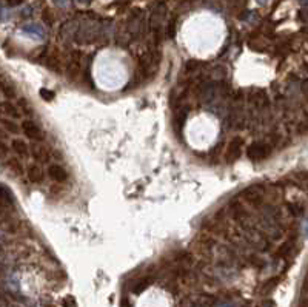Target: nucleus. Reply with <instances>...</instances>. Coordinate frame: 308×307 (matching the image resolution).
Segmentation results:
<instances>
[{
  "label": "nucleus",
  "instance_id": "7ed1b4c3",
  "mask_svg": "<svg viewBox=\"0 0 308 307\" xmlns=\"http://www.w3.org/2000/svg\"><path fill=\"white\" fill-rule=\"evenodd\" d=\"M242 198L244 201L250 206H262L264 202V192H262V186H251L248 188H245L242 192Z\"/></svg>",
  "mask_w": 308,
  "mask_h": 307
},
{
  "label": "nucleus",
  "instance_id": "c756f323",
  "mask_svg": "<svg viewBox=\"0 0 308 307\" xmlns=\"http://www.w3.org/2000/svg\"><path fill=\"white\" fill-rule=\"evenodd\" d=\"M5 2H6V5H9V6H15V5H20L22 0H5Z\"/></svg>",
  "mask_w": 308,
  "mask_h": 307
},
{
  "label": "nucleus",
  "instance_id": "423d86ee",
  "mask_svg": "<svg viewBox=\"0 0 308 307\" xmlns=\"http://www.w3.org/2000/svg\"><path fill=\"white\" fill-rule=\"evenodd\" d=\"M48 176L52 180H56V182H65V180L68 179V172L57 164H52L48 168Z\"/></svg>",
  "mask_w": 308,
  "mask_h": 307
},
{
  "label": "nucleus",
  "instance_id": "39448f33",
  "mask_svg": "<svg viewBox=\"0 0 308 307\" xmlns=\"http://www.w3.org/2000/svg\"><path fill=\"white\" fill-rule=\"evenodd\" d=\"M22 130H23L25 136L29 138L31 140L40 142V140L45 139V134L40 130V127L39 125H35V122H32V120H23L22 122Z\"/></svg>",
  "mask_w": 308,
  "mask_h": 307
},
{
  "label": "nucleus",
  "instance_id": "0eeeda50",
  "mask_svg": "<svg viewBox=\"0 0 308 307\" xmlns=\"http://www.w3.org/2000/svg\"><path fill=\"white\" fill-rule=\"evenodd\" d=\"M22 32L31 36V38H35V39H45V30L42 28V25L39 24H26L22 26Z\"/></svg>",
  "mask_w": 308,
  "mask_h": 307
},
{
  "label": "nucleus",
  "instance_id": "cd10ccee",
  "mask_svg": "<svg viewBox=\"0 0 308 307\" xmlns=\"http://www.w3.org/2000/svg\"><path fill=\"white\" fill-rule=\"evenodd\" d=\"M52 4L56 6H60V8H66L68 6V0H52Z\"/></svg>",
  "mask_w": 308,
  "mask_h": 307
},
{
  "label": "nucleus",
  "instance_id": "dca6fc26",
  "mask_svg": "<svg viewBox=\"0 0 308 307\" xmlns=\"http://www.w3.org/2000/svg\"><path fill=\"white\" fill-rule=\"evenodd\" d=\"M0 198H2L3 207H11V204H12V196H11V193L8 192V188H6L5 186L2 187V193H0Z\"/></svg>",
  "mask_w": 308,
  "mask_h": 307
},
{
  "label": "nucleus",
  "instance_id": "6e6552de",
  "mask_svg": "<svg viewBox=\"0 0 308 307\" xmlns=\"http://www.w3.org/2000/svg\"><path fill=\"white\" fill-rule=\"evenodd\" d=\"M231 214H233V218L236 220V221H239V222H245L247 218L250 216L247 208L242 204H239V202H233L231 204Z\"/></svg>",
  "mask_w": 308,
  "mask_h": 307
},
{
  "label": "nucleus",
  "instance_id": "20e7f679",
  "mask_svg": "<svg viewBox=\"0 0 308 307\" xmlns=\"http://www.w3.org/2000/svg\"><path fill=\"white\" fill-rule=\"evenodd\" d=\"M244 146H245V140L242 138H233V140L230 142V146H228V150H227V162H234V160H238L239 156L242 154V150H244Z\"/></svg>",
  "mask_w": 308,
  "mask_h": 307
},
{
  "label": "nucleus",
  "instance_id": "bb28decb",
  "mask_svg": "<svg viewBox=\"0 0 308 307\" xmlns=\"http://www.w3.org/2000/svg\"><path fill=\"white\" fill-rule=\"evenodd\" d=\"M174 34H176V20L170 22V25H168V36L170 38H174Z\"/></svg>",
  "mask_w": 308,
  "mask_h": 307
},
{
  "label": "nucleus",
  "instance_id": "9b49d317",
  "mask_svg": "<svg viewBox=\"0 0 308 307\" xmlns=\"http://www.w3.org/2000/svg\"><path fill=\"white\" fill-rule=\"evenodd\" d=\"M28 179L31 180V182L34 184H40L42 180H43V172L39 168V167H29L28 170Z\"/></svg>",
  "mask_w": 308,
  "mask_h": 307
},
{
  "label": "nucleus",
  "instance_id": "2eb2a0df",
  "mask_svg": "<svg viewBox=\"0 0 308 307\" xmlns=\"http://www.w3.org/2000/svg\"><path fill=\"white\" fill-rule=\"evenodd\" d=\"M204 64L201 60H196V59H191L185 64V71L187 73H197V71H201V66Z\"/></svg>",
  "mask_w": 308,
  "mask_h": 307
},
{
  "label": "nucleus",
  "instance_id": "7c9ffc66",
  "mask_svg": "<svg viewBox=\"0 0 308 307\" xmlns=\"http://www.w3.org/2000/svg\"><path fill=\"white\" fill-rule=\"evenodd\" d=\"M304 233H305V236H308V220L304 224Z\"/></svg>",
  "mask_w": 308,
  "mask_h": 307
},
{
  "label": "nucleus",
  "instance_id": "f257e3e1",
  "mask_svg": "<svg viewBox=\"0 0 308 307\" xmlns=\"http://www.w3.org/2000/svg\"><path fill=\"white\" fill-rule=\"evenodd\" d=\"M271 152H273V147H271L267 140L253 142L247 147V158L251 162H262L270 158Z\"/></svg>",
  "mask_w": 308,
  "mask_h": 307
},
{
  "label": "nucleus",
  "instance_id": "5701e85b",
  "mask_svg": "<svg viewBox=\"0 0 308 307\" xmlns=\"http://www.w3.org/2000/svg\"><path fill=\"white\" fill-rule=\"evenodd\" d=\"M3 127L9 130V133H17V130H19V127H17L14 122H9L8 119H3Z\"/></svg>",
  "mask_w": 308,
  "mask_h": 307
},
{
  "label": "nucleus",
  "instance_id": "4468645a",
  "mask_svg": "<svg viewBox=\"0 0 308 307\" xmlns=\"http://www.w3.org/2000/svg\"><path fill=\"white\" fill-rule=\"evenodd\" d=\"M287 208H288L290 213L295 216V218H298V216H302L304 212H305V206L301 204V202H290V204L287 206Z\"/></svg>",
  "mask_w": 308,
  "mask_h": 307
},
{
  "label": "nucleus",
  "instance_id": "4be33fe9",
  "mask_svg": "<svg viewBox=\"0 0 308 307\" xmlns=\"http://www.w3.org/2000/svg\"><path fill=\"white\" fill-rule=\"evenodd\" d=\"M40 96L43 100H52L54 99V92H51V90H46V88H42L40 90Z\"/></svg>",
  "mask_w": 308,
  "mask_h": 307
},
{
  "label": "nucleus",
  "instance_id": "a878e982",
  "mask_svg": "<svg viewBox=\"0 0 308 307\" xmlns=\"http://www.w3.org/2000/svg\"><path fill=\"white\" fill-rule=\"evenodd\" d=\"M32 11H34L32 6L28 5V6H25V8L20 11V16H22V17H31V16H32Z\"/></svg>",
  "mask_w": 308,
  "mask_h": 307
},
{
  "label": "nucleus",
  "instance_id": "f704fd0d",
  "mask_svg": "<svg viewBox=\"0 0 308 307\" xmlns=\"http://www.w3.org/2000/svg\"><path fill=\"white\" fill-rule=\"evenodd\" d=\"M258 4H261V5H264V4H267V0H258Z\"/></svg>",
  "mask_w": 308,
  "mask_h": 307
},
{
  "label": "nucleus",
  "instance_id": "c9c22d12",
  "mask_svg": "<svg viewBox=\"0 0 308 307\" xmlns=\"http://www.w3.org/2000/svg\"><path fill=\"white\" fill-rule=\"evenodd\" d=\"M77 2H80V4H88L89 0H77Z\"/></svg>",
  "mask_w": 308,
  "mask_h": 307
},
{
  "label": "nucleus",
  "instance_id": "aec40b11",
  "mask_svg": "<svg viewBox=\"0 0 308 307\" xmlns=\"http://www.w3.org/2000/svg\"><path fill=\"white\" fill-rule=\"evenodd\" d=\"M2 92L6 98H15V92L11 85H8L6 82H2Z\"/></svg>",
  "mask_w": 308,
  "mask_h": 307
},
{
  "label": "nucleus",
  "instance_id": "393cba45",
  "mask_svg": "<svg viewBox=\"0 0 308 307\" xmlns=\"http://www.w3.org/2000/svg\"><path fill=\"white\" fill-rule=\"evenodd\" d=\"M301 93L305 96V99L308 100V79L301 80Z\"/></svg>",
  "mask_w": 308,
  "mask_h": 307
},
{
  "label": "nucleus",
  "instance_id": "9d476101",
  "mask_svg": "<svg viewBox=\"0 0 308 307\" xmlns=\"http://www.w3.org/2000/svg\"><path fill=\"white\" fill-rule=\"evenodd\" d=\"M290 125H295V132L299 134V136H307L308 134V114H305L304 119L301 120H296V122H288Z\"/></svg>",
  "mask_w": 308,
  "mask_h": 307
},
{
  "label": "nucleus",
  "instance_id": "1a4fd4ad",
  "mask_svg": "<svg viewBox=\"0 0 308 307\" xmlns=\"http://www.w3.org/2000/svg\"><path fill=\"white\" fill-rule=\"evenodd\" d=\"M11 148H12V152L17 154V156H22V158H25V156H28V146L26 144L23 142V140H20V139H14L12 142H11Z\"/></svg>",
  "mask_w": 308,
  "mask_h": 307
},
{
  "label": "nucleus",
  "instance_id": "72a5a7b5",
  "mask_svg": "<svg viewBox=\"0 0 308 307\" xmlns=\"http://www.w3.org/2000/svg\"><path fill=\"white\" fill-rule=\"evenodd\" d=\"M301 4H302L304 6H307V8H308V0H301Z\"/></svg>",
  "mask_w": 308,
  "mask_h": 307
},
{
  "label": "nucleus",
  "instance_id": "f8f14e48",
  "mask_svg": "<svg viewBox=\"0 0 308 307\" xmlns=\"http://www.w3.org/2000/svg\"><path fill=\"white\" fill-rule=\"evenodd\" d=\"M296 241V240H295ZM293 240H290V241H287L279 250H278V258H285V256H290L293 254V250H295V242Z\"/></svg>",
  "mask_w": 308,
  "mask_h": 307
},
{
  "label": "nucleus",
  "instance_id": "412c9836",
  "mask_svg": "<svg viewBox=\"0 0 308 307\" xmlns=\"http://www.w3.org/2000/svg\"><path fill=\"white\" fill-rule=\"evenodd\" d=\"M3 112H5L6 114L12 116V118H19V116H20V114H19V112H17L12 105H8L6 102H3Z\"/></svg>",
  "mask_w": 308,
  "mask_h": 307
},
{
  "label": "nucleus",
  "instance_id": "473e14b6",
  "mask_svg": "<svg viewBox=\"0 0 308 307\" xmlns=\"http://www.w3.org/2000/svg\"><path fill=\"white\" fill-rule=\"evenodd\" d=\"M234 2H236L238 5H241V6H244L247 4V0H234Z\"/></svg>",
  "mask_w": 308,
  "mask_h": 307
},
{
  "label": "nucleus",
  "instance_id": "6ab92c4d",
  "mask_svg": "<svg viewBox=\"0 0 308 307\" xmlns=\"http://www.w3.org/2000/svg\"><path fill=\"white\" fill-rule=\"evenodd\" d=\"M150 286V281H148V278H143V280H140L139 282H136V286L133 287V292H136V294H140L143 288H147Z\"/></svg>",
  "mask_w": 308,
  "mask_h": 307
},
{
  "label": "nucleus",
  "instance_id": "b1692460",
  "mask_svg": "<svg viewBox=\"0 0 308 307\" xmlns=\"http://www.w3.org/2000/svg\"><path fill=\"white\" fill-rule=\"evenodd\" d=\"M8 164H9V167H11L14 172H17V173H20V172H22V166H20V162H17L15 159H9Z\"/></svg>",
  "mask_w": 308,
  "mask_h": 307
},
{
  "label": "nucleus",
  "instance_id": "c85d7f7f",
  "mask_svg": "<svg viewBox=\"0 0 308 307\" xmlns=\"http://www.w3.org/2000/svg\"><path fill=\"white\" fill-rule=\"evenodd\" d=\"M43 20H45V24H48V25L52 24V17H51V14H49L48 11L43 12Z\"/></svg>",
  "mask_w": 308,
  "mask_h": 307
},
{
  "label": "nucleus",
  "instance_id": "f3484780",
  "mask_svg": "<svg viewBox=\"0 0 308 307\" xmlns=\"http://www.w3.org/2000/svg\"><path fill=\"white\" fill-rule=\"evenodd\" d=\"M46 65H48V68H51L52 71H56V73H59V71H60V65H59L57 58L48 56V59H46Z\"/></svg>",
  "mask_w": 308,
  "mask_h": 307
},
{
  "label": "nucleus",
  "instance_id": "a211bd4d",
  "mask_svg": "<svg viewBox=\"0 0 308 307\" xmlns=\"http://www.w3.org/2000/svg\"><path fill=\"white\" fill-rule=\"evenodd\" d=\"M211 74H213V78H214L216 80H222V79H225V78H227V71H225V68L216 66V68L211 71Z\"/></svg>",
  "mask_w": 308,
  "mask_h": 307
},
{
  "label": "nucleus",
  "instance_id": "ddd939ff",
  "mask_svg": "<svg viewBox=\"0 0 308 307\" xmlns=\"http://www.w3.org/2000/svg\"><path fill=\"white\" fill-rule=\"evenodd\" d=\"M32 152H34V158L37 159L39 162H48V160L51 159V158H49V153H48V150H46L45 147L34 146Z\"/></svg>",
  "mask_w": 308,
  "mask_h": 307
},
{
  "label": "nucleus",
  "instance_id": "f03ea898",
  "mask_svg": "<svg viewBox=\"0 0 308 307\" xmlns=\"http://www.w3.org/2000/svg\"><path fill=\"white\" fill-rule=\"evenodd\" d=\"M247 102L250 104V108H255V110L259 113H267L270 110V99L262 90L250 92L247 94Z\"/></svg>",
  "mask_w": 308,
  "mask_h": 307
},
{
  "label": "nucleus",
  "instance_id": "2f4dec72",
  "mask_svg": "<svg viewBox=\"0 0 308 307\" xmlns=\"http://www.w3.org/2000/svg\"><path fill=\"white\" fill-rule=\"evenodd\" d=\"M122 307H131L130 301H128V300H123V301H122Z\"/></svg>",
  "mask_w": 308,
  "mask_h": 307
}]
</instances>
